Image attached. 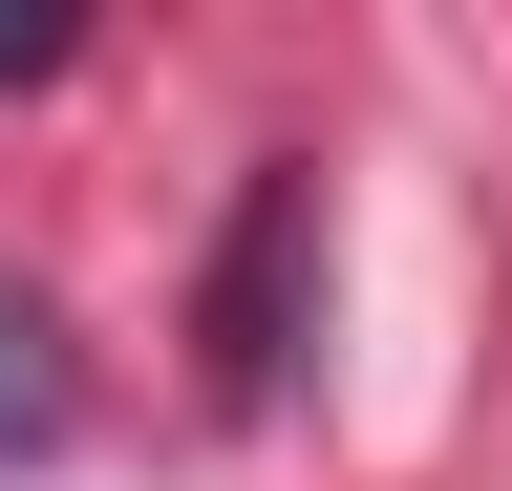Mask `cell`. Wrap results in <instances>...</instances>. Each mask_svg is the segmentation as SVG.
Masks as SVG:
<instances>
[{
  "label": "cell",
  "mask_w": 512,
  "mask_h": 491,
  "mask_svg": "<svg viewBox=\"0 0 512 491\" xmlns=\"http://www.w3.org/2000/svg\"><path fill=\"white\" fill-rule=\"evenodd\" d=\"M299 299H320V171L256 150V171H235V235H214V299H192V342H214L192 385H214L235 427L299 385Z\"/></svg>",
  "instance_id": "obj_1"
},
{
  "label": "cell",
  "mask_w": 512,
  "mask_h": 491,
  "mask_svg": "<svg viewBox=\"0 0 512 491\" xmlns=\"http://www.w3.org/2000/svg\"><path fill=\"white\" fill-rule=\"evenodd\" d=\"M43 427H64V363H43L22 299H0V449H43Z\"/></svg>",
  "instance_id": "obj_2"
}]
</instances>
